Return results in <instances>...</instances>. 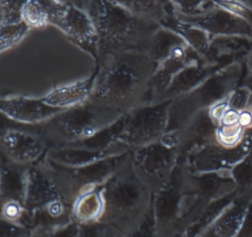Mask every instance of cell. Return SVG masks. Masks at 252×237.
<instances>
[{
	"label": "cell",
	"mask_w": 252,
	"mask_h": 237,
	"mask_svg": "<svg viewBox=\"0 0 252 237\" xmlns=\"http://www.w3.org/2000/svg\"><path fill=\"white\" fill-rule=\"evenodd\" d=\"M157 64L142 50L108 55L96 63L89 100L127 114L149 104Z\"/></svg>",
	"instance_id": "6da1fadb"
},
{
	"label": "cell",
	"mask_w": 252,
	"mask_h": 237,
	"mask_svg": "<svg viewBox=\"0 0 252 237\" xmlns=\"http://www.w3.org/2000/svg\"><path fill=\"white\" fill-rule=\"evenodd\" d=\"M89 13L97 34V59L128 50L145 51L160 24L129 12L119 1L80 2Z\"/></svg>",
	"instance_id": "7a4b0ae2"
},
{
	"label": "cell",
	"mask_w": 252,
	"mask_h": 237,
	"mask_svg": "<svg viewBox=\"0 0 252 237\" xmlns=\"http://www.w3.org/2000/svg\"><path fill=\"white\" fill-rule=\"evenodd\" d=\"M102 210L99 221L118 237H126L152 212L153 193L132 163V157L101 187Z\"/></svg>",
	"instance_id": "3957f363"
},
{
	"label": "cell",
	"mask_w": 252,
	"mask_h": 237,
	"mask_svg": "<svg viewBox=\"0 0 252 237\" xmlns=\"http://www.w3.org/2000/svg\"><path fill=\"white\" fill-rule=\"evenodd\" d=\"M124 116L123 113L88 100L35 126L51 147L83 142Z\"/></svg>",
	"instance_id": "277c9868"
},
{
	"label": "cell",
	"mask_w": 252,
	"mask_h": 237,
	"mask_svg": "<svg viewBox=\"0 0 252 237\" xmlns=\"http://www.w3.org/2000/svg\"><path fill=\"white\" fill-rule=\"evenodd\" d=\"M244 59L224 66L187 94L172 101L167 133L180 129L196 113L227 101L243 80Z\"/></svg>",
	"instance_id": "5b68a950"
},
{
	"label": "cell",
	"mask_w": 252,
	"mask_h": 237,
	"mask_svg": "<svg viewBox=\"0 0 252 237\" xmlns=\"http://www.w3.org/2000/svg\"><path fill=\"white\" fill-rule=\"evenodd\" d=\"M130 158L131 153H127L81 167L61 166L45 158L38 163L60 197L72 206L80 197L101 187Z\"/></svg>",
	"instance_id": "8992f818"
},
{
	"label": "cell",
	"mask_w": 252,
	"mask_h": 237,
	"mask_svg": "<svg viewBox=\"0 0 252 237\" xmlns=\"http://www.w3.org/2000/svg\"><path fill=\"white\" fill-rule=\"evenodd\" d=\"M131 157L137 173L155 195L167 184L178 164L177 139L166 133L160 140L131 152Z\"/></svg>",
	"instance_id": "52a82bcc"
},
{
	"label": "cell",
	"mask_w": 252,
	"mask_h": 237,
	"mask_svg": "<svg viewBox=\"0 0 252 237\" xmlns=\"http://www.w3.org/2000/svg\"><path fill=\"white\" fill-rule=\"evenodd\" d=\"M171 102L143 104L126 114L121 135V142L126 148L133 152L157 142L165 136Z\"/></svg>",
	"instance_id": "ba28073f"
},
{
	"label": "cell",
	"mask_w": 252,
	"mask_h": 237,
	"mask_svg": "<svg viewBox=\"0 0 252 237\" xmlns=\"http://www.w3.org/2000/svg\"><path fill=\"white\" fill-rule=\"evenodd\" d=\"M49 23L61 31L76 46L97 59V34L89 13L80 2L45 1Z\"/></svg>",
	"instance_id": "9c48e42d"
},
{
	"label": "cell",
	"mask_w": 252,
	"mask_h": 237,
	"mask_svg": "<svg viewBox=\"0 0 252 237\" xmlns=\"http://www.w3.org/2000/svg\"><path fill=\"white\" fill-rule=\"evenodd\" d=\"M49 148L35 125H16L0 134V156L18 165L29 167L36 164Z\"/></svg>",
	"instance_id": "30bf717a"
},
{
	"label": "cell",
	"mask_w": 252,
	"mask_h": 237,
	"mask_svg": "<svg viewBox=\"0 0 252 237\" xmlns=\"http://www.w3.org/2000/svg\"><path fill=\"white\" fill-rule=\"evenodd\" d=\"M175 18L201 29L212 38H243L252 42V24L222 7L217 1H211L209 8L201 14L189 17L175 16Z\"/></svg>",
	"instance_id": "8fae6325"
},
{
	"label": "cell",
	"mask_w": 252,
	"mask_h": 237,
	"mask_svg": "<svg viewBox=\"0 0 252 237\" xmlns=\"http://www.w3.org/2000/svg\"><path fill=\"white\" fill-rule=\"evenodd\" d=\"M62 111L45 104L39 98L25 96L0 98V112L21 125H40Z\"/></svg>",
	"instance_id": "7c38bea8"
},
{
	"label": "cell",
	"mask_w": 252,
	"mask_h": 237,
	"mask_svg": "<svg viewBox=\"0 0 252 237\" xmlns=\"http://www.w3.org/2000/svg\"><path fill=\"white\" fill-rule=\"evenodd\" d=\"M223 67L212 65L201 57L179 69L170 80L159 102H171L187 94Z\"/></svg>",
	"instance_id": "4fadbf2b"
},
{
	"label": "cell",
	"mask_w": 252,
	"mask_h": 237,
	"mask_svg": "<svg viewBox=\"0 0 252 237\" xmlns=\"http://www.w3.org/2000/svg\"><path fill=\"white\" fill-rule=\"evenodd\" d=\"M127 153L123 151H99L75 143L51 146L44 158L61 166L81 167Z\"/></svg>",
	"instance_id": "5bb4252c"
},
{
	"label": "cell",
	"mask_w": 252,
	"mask_h": 237,
	"mask_svg": "<svg viewBox=\"0 0 252 237\" xmlns=\"http://www.w3.org/2000/svg\"><path fill=\"white\" fill-rule=\"evenodd\" d=\"M58 199L62 198L39 163L29 166L26 176V208L32 213Z\"/></svg>",
	"instance_id": "9a60e30c"
},
{
	"label": "cell",
	"mask_w": 252,
	"mask_h": 237,
	"mask_svg": "<svg viewBox=\"0 0 252 237\" xmlns=\"http://www.w3.org/2000/svg\"><path fill=\"white\" fill-rule=\"evenodd\" d=\"M94 77L95 72L85 80L59 86L39 99L45 104L57 109L65 110L74 107L89 100Z\"/></svg>",
	"instance_id": "2e32d148"
},
{
	"label": "cell",
	"mask_w": 252,
	"mask_h": 237,
	"mask_svg": "<svg viewBox=\"0 0 252 237\" xmlns=\"http://www.w3.org/2000/svg\"><path fill=\"white\" fill-rule=\"evenodd\" d=\"M71 208L63 199H58L32 212L30 234L42 235L72 222Z\"/></svg>",
	"instance_id": "e0dca14e"
},
{
	"label": "cell",
	"mask_w": 252,
	"mask_h": 237,
	"mask_svg": "<svg viewBox=\"0 0 252 237\" xmlns=\"http://www.w3.org/2000/svg\"><path fill=\"white\" fill-rule=\"evenodd\" d=\"M27 168L3 160L0 171V206L14 202L25 204Z\"/></svg>",
	"instance_id": "ac0fdd59"
},
{
	"label": "cell",
	"mask_w": 252,
	"mask_h": 237,
	"mask_svg": "<svg viewBox=\"0 0 252 237\" xmlns=\"http://www.w3.org/2000/svg\"><path fill=\"white\" fill-rule=\"evenodd\" d=\"M187 45L185 40L174 31L160 26L152 35L145 52L158 65Z\"/></svg>",
	"instance_id": "d6986e66"
},
{
	"label": "cell",
	"mask_w": 252,
	"mask_h": 237,
	"mask_svg": "<svg viewBox=\"0 0 252 237\" xmlns=\"http://www.w3.org/2000/svg\"><path fill=\"white\" fill-rule=\"evenodd\" d=\"M161 26L174 31L178 35L185 40L189 47L194 50L204 60L207 59L213 38L206 32L194 26L180 22L172 14L170 15ZM207 61V60H206ZM208 62V61H207ZM218 67V66H217Z\"/></svg>",
	"instance_id": "ffe728a7"
},
{
	"label": "cell",
	"mask_w": 252,
	"mask_h": 237,
	"mask_svg": "<svg viewBox=\"0 0 252 237\" xmlns=\"http://www.w3.org/2000/svg\"><path fill=\"white\" fill-rule=\"evenodd\" d=\"M71 207L72 220L78 224L99 220L102 210L101 187L80 197Z\"/></svg>",
	"instance_id": "44dd1931"
},
{
	"label": "cell",
	"mask_w": 252,
	"mask_h": 237,
	"mask_svg": "<svg viewBox=\"0 0 252 237\" xmlns=\"http://www.w3.org/2000/svg\"><path fill=\"white\" fill-rule=\"evenodd\" d=\"M126 9L141 18L162 24L173 14L171 1H119Z\"/></svg>",
	"instance_id": "7402d4cb"
},
{
	"label": "cell",
	"mask_w": 252,
	"mask_h": 237,
	"mask_svg": "<svg viewBox=\"0 0 252 237\" xmlns=\"http://www.w3.org/2000/svg\"><path fill=\"white\" fill-rule=\"evenodd\" d=\"M21 18L23 23L31 31L44 30L50 26L49 13L45 1L41 0H27L24 1Z\"/></svg>",
	"instance_id": "603a6c76"
},
{
	"label": "cell",
	"mask_w": 252,
	"mask_h": 237,
	"mask_svg": "<svg viewBox=\"0 0 252 237\" xmlns=\"http://www.w3.org/2000/svg\"><path fill=\"white\" fill-rule=\"evenodd\" d=\"M24 1H0V26L17 25L22 23L21 10Z\"/></svg>",
	"instance_id": "cb8c5ba5"
},
{
	"label": "cell",
	"mask_w": 252,
	"mask_h": 237,
	"mask_svg": "<svg viewBox=\"0 0 252 237\" xmlns=\"http://www.w3.org/2000/svg\"><path fill=\"white\" fill-rule=\"evenodd\" d=\"M78 237H118L116 233L101 221H94L86 224H79Z\"/></svg>",
	"instance_id": "d4e9b609"
},
{
	"label": "cell",
	"mask_w": 252,
	"mask_h": 237,
	"mask_svg": "<svg viewBox=\"0 0 252 237\" xmlns=\"http://www.w3.org/2000/svg\"><path fill=\"white\" fill-rule=\"evenodd\" d=\"M250 98H251L250 89L240 84L239 86L233 90V92L229 95L227 99L228 108L237 112H242L246 110Z\"/></svg>",
	"instance_id": "484cf974"
},
{
	"label": "cell",
	"mask_w": 252,
	"mask_h": 237,
	"mask_svg": "<svg viewBox=\"0 0 252 237\" xmlns=\"http://www.w3.org/2000/svg\"><path fill=\"white\" fill-rule=\"evenodd\" d=\"M79 224L74 221L64 225L61 228L52 230L51 232L35 236L37 237H78ZM34 236V235H33Z\"/></svg>",
	"instance_id": "4316f807"
},
{
	"label": "cell",
	"mask_w": 252,
	"mask_h": 237,
	"mask_svg": "<svg viewBox=\"0 0 252 237\" xmlns=\"http://www.w3.org/2000/svg\"><path fill=\"white\" fill-rule=\"evenodd\" d=\"M30 231L18 225L0 220V237H28Z\"/></svg>",
	"instance_id": "83f0119b"
},
{
	"label": "cell",
	"mask_w": 252,
	"mask_h": 237,
	"mask_svg": "<svg viewBox=\"0 0 252 237\" xmlns=\"http://www.w3.org/2000/svg\"><path fill=\"white\" fill-rule=\"evenodd\" d=\"M241 85L247 87L251 91V98H250V101H249V103H248V106H247L246 110H249V111L252 112V73L245 71V75L243 77Z\"/></svg>",
	"instance_id": "f1b7e54d"
},
{
	"label": "cell",
	"mask_w": 252,
	"mask_h": 237,
	"mask_svg": "<svg viewBox=\"0 0 252 237\" xmlns=\"http://www.w3.org/2000/svg\"><path fill=\"white\" fill-rule=\"evenodd\" d=\"M21 125L13 120H11L9 117H7L5 114L0 112V134L3 133L4 131L8 130L9 128H12L13 126Z\"/></svg>",
	"instance_id": "f546056e"
},
{
	"label": "cell",
	"mask_w": 252,
	"mask_h": 237,
	"mask_svg": "<svg viewBox=\"0 0 252 237\" xmlns=\"http://www.w3.org/2000/svg\"><path fill=\"white\" fill-rule=\"evenodd\" d=\"M244 64H245L246 72L252 73V48L246 55V57L244 59Z\"/></svg>",
	"instance_id": "4dcf8cb0"
},
{
	"label": "cell",
	"mask_w": 252,
	"mask_h": 237,
	"mask_svg": "<svg viewBox=\"0 0 252 237\" xmlns=\"http://www.w3.org/2000/svg\"><path fill=\"white\" fill-rule=\"evenodd\" d=\"M2 163H3V159L2 157L0 156V171H1V167H2Z\"/></svg>",
	"instance_id": "1f68e13d"
},
{
	"label": "cell",
	"mask_w": 252,
	"mask_h": 237,
	"mask_svg": "<svg viewBox=\"0 0 252 237\" xmlns=\"http://www.w3.org/2000/svg\"><path fill=\"white\" fill-rule=\"evenodd\" d=\"M35 237V236H33V235H31V234H30V236H29V237Z\"/></svg>",
	"instance_id": "d6a6232c"
}]
</instances>
